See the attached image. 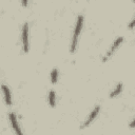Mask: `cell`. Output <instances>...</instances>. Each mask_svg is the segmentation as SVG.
Masks as SVG:
<instances>
[{
  "label": "cell",
  "mask_w": 135,
  "mask_h": 135,
  "mask_svg": "<svg viewBox=\"0 0 135 135\" xmlns=\"http://www.w3.org/2000/svg\"><path fill=\"white\" fill-rule=\"evenodd\" d=\"M122 41H123V37H118V38H116V39L114 40L113 44L111 45V47L109 49V51L107 52V54L103 56V58H102V62H105V61H108V60L110 59V57L114 54V52L118 49V46L121 44Z\"/></svg>",
  "instance_id": "7a4b0ae2"
},
{
  "label": "cell",
  "mask_w": 135,
  "mask_h": 135,
  "mask_svg": "<svg viewBox=\"0 0 135 135\" xmlns=\"http://www.w3.org/2000/svg\"><path fill=\"white\" fill-rule=\"evenodd\" d=\"M21 3H22V5H23V6H26V5H27V1H26V0H25V1L23 0Z\"/></svg>",
  "instance_id": "8fae6325"
},
{
  "label": "cell",
  "mask_w": 135,
  "mask_h": 135,
  "mask_svg": "<svg viewBox=\"0 0 135 135\" xmlns=\"http://www.w3.org/2000/svg\"><path fill=\"white\" fill-rule=\"evenodd\" d=\"M121 90H122V83H121V82H119V83H117V84H116L115 89L110 93V97H111V98L116 97L117 95H119V94L121 93Z\"/></svg>",
  "instance_id": "52a82bcc"
},
{
  "label": "cell",
  "mask_w": 135,
  "mask_h": 135,
  "mask_svg": "<svg viewBox=\"0 0 135 135\" xmlns=\"http://www.w3.org/2000/svg\"><path fill=\"white\" fill-rule=\"evenodd\" d=\"M9 121H11V124H12V128L15 132L16 135H23L22 134V131L19 127V123H18V120H17V117L15 115V113H9Z\"/></svg>",
  "instance_id": "5b68a950"
},
{
  "label": "cell",
  "mask_w": 135,
  "mask_h": 135,
  "mask_svg": "<svg viewBox=\"0 0 135 135\" xmlns=\"http://www.w3.org/2000/svg\"><path fill=\"white\" fill-rule=\"evenodd\" d=\"M133 124H134V121L132 120V121H131V123H130V127H131V128H134V127H133Z\"/></svg>",
  "instance_id": "7c38bea8"
},
{
  "label": "cell",
  "mask_w": 135,
  "mask_h": 135,
  "mask_svg": "<svg viewBox=\"0 0 135 135\" xmlns=\"http://www.w3.org/2000/svg\"><path fill=\"white\" fill-rule=\"evenodd\" d=\"M82 25H83V16L80 14L77 17L76 20V25L74 28V33H73V37H72V42H71V53H74L76 51V46H77V41H78V37L80 35V32L82 30Z\"/></svg>",
  "instance_id": "6da1fadb"
},
{
  "label": "cell",
  "mask_w": 135,
  "mask_h": 135,
  "mask_svg": "<svg viewBox=\"0 0 135 135\" xmlns=\"http://www.w3.org/2000/svg\"><path fill=\"white\" fill-rule=\"evenodd\" d=\"M58 70L57 69H54L52 72H51V81L53 83H56L58 81Z\"/></svg>",
  "instance_id": "9c48e42d"
},
{
  "label": "cell",
  "mask_w": 135,
  "mask_h": 135,
  "mask_svg": "<svg viewBox=\"0 0 135 135\" xmlns=\"http://www.w3.org/2000/svg\"><path fill=\"white\" fill-rule=\"evenodd\" d=\"M49 104L51 107H55L56 104V94L54 91H50L49 93Z\"/></svg>",
  "instance_id": "ba28073f"
},
{
  "label": "cell",
  "mask_w": 135,
  "mask_h": 135,
  "mask_svg": "<svg viewBox=\"0 0 135 135\" xmlns=\"http://www.w3.org/2000/svg\"><path fill=\"white\" fill-rule=\"evenodd\" d=\"M134 21H135V20H134V18H133V19L131 20V22H130V25H129L130 28H133V27H134Z\"/></svg>",
  "instance_id": "30bf717a"
},
{
  "label": "cell",
  "mask_w": 135,
  "mask_h": 135,
  "mask_svg": "<svg viewBox=\"0 0 135 135\" xmlns=\"http://www.w3.org/2000/svg\"><path fill=\"white\" fill-rule=\"evenodd\" d=\"M99 111H100V107L99 105H96L93 110H92V112L90 113V115L88 116V118L85 119V121L81 124V129H83V128H86V127H89L92 122H93V120L97 117V115L99 114Z\"/></svg>",
  "instance_id": "277c9868"
},
{
  "label": "cell",
  "mask_w": 135,
  "mask_h": 135,
  "mask_svg": "<svg viewBox=\"0 0 135 135\" xmlns=\"http://www.w3.org/2000/svg\"><path fill=\"white\" fill-rule=\"evenodd\" d=\"M1 89H2V92H3L5 104L6 105H11L12 104V96H11V91H9L8 86L5 85V84H2L1 85Z\"/></svg>",
  "instance_id": "8992f818"
},
{
  "label": "cell",
  "mask_w": 135,
  "mask_h": 135,
  "mask_svg": "<svg viewBox=\"0 0 135 135\" xmlns=\"http://www.w3.org/2000/svg\"><path fill=\"white\" fill-rule=\"evenodd\" d=\"M21 40H22V49L24 53L28 52V24L25 22L22 26V33H21Z\"/></svg>",
  "instance_id": "3957f363"
}]
</instances>
